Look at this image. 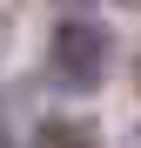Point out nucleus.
Returning <instances> with one entry per match:
<instances>
[{
  "instance_id": "nucleus-2",
  "label": "nucleus",
  "mask_w": 141,
  "mask_h": 148,
  "mask_svg": "<svg viewBox=\"0 0 141 148\" xmlns=\"http://www.w3.org/2000/svg\"><path fill=\"white\" fill-rule=\"evenodd\" d=\"M34 148H101V135L81 128V121H47V128L34 135Z\"/></svg>"
},
{
  "instance_id": "nucleus-4",
  "label": "nucleus",
  "mask_w": 141,
  "mask_h": 148,
  "mask_svg": "<svg viewBox=\"0 0 141 148\" xmlns=\"http://www.w3.org/2000/svg\"><path fill=\"white\" fill-rule=\"evenodd\" d=\"M134 148H141V135H134Z\"/></svg>"
},
{
  "instance_id": "nucleus-1",
  "label": "nucleus",
  "mask_w": 141,
  "mask_h": 148,
  "mask_svg": "<svg viewBox=\"0 0 141 148\" xmlns=\"http://www.w3.org/2000/svg\"><path fill=\"white\" fill-rule=\"evenodd\" d=\"M47 61H54V74L74 94H87V88H101V74L114 61V40H108V27H94V20H61L54 40H47Z\"/></svg>"
},
{
  "instance_id": "nucleus-3",
  "label": "nucleus",
  "mask_w": 141,
  "mask_h": 148,
  "mask_svg": "<svg viewBox=\"0 0 141 148\" xmlns=\"http://www.w3.org/2000/svg\"><path fill=\"white\" fill-rule=\"evenodd\" d=\"M134 88H141V54H134Z\"/></svg>"
}]
</instances>
